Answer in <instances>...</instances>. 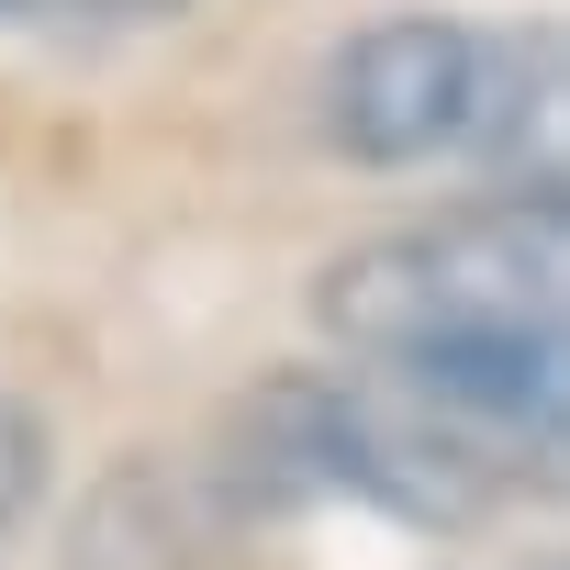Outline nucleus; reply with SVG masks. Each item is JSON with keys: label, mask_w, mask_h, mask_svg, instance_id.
<instances>
[{"label": "nucleus", "mask_w": 570, "mask_h": 570, "mask_svg": "<svg viewBox=\"0 0 570 570\" xmlns=\"http://www.w3.org/2000/svg\"><path fill=\"white\" fill-rule=\"evenodd\" d=\"M481 179H503V190L570 179V23L503 35V112H492Z\"/></svg>", "instance_id": "nucleus-3"}, {"label": "nucleus", "mask_w": 570, "mask_h": 570, "mask_svg": "<svg viewBox=\"0 0 570 570\" xmlns=\"http://www.w3.org/2000/svg\"><path fill=\"white\" fill-rule=\"evenodd\" d=\"M492 112H503V35L459 12H392L325 57V146L358 168H481Z\"/></svg>", "instance_id": "nucleus-1"}, {"label": "nucleus", "mask_w": 570, "mask_h": 570, "mask_svg": "<svg viewBox=\"0 0 570 570\" xmlns=\"http://www.w3.org/2000/svg\"><path fill=\"white\" fill-rule=\"evenodd\" d=\"M112 12H179V0H112Z\"/></svg>", "instance_id": "nucleus-5"}, {"label": "nucleus", "mask_w": 570, "mask_h": 570, "mask_svg": "<svg viewBox=\"0 0 570 570\" xmlns=\"http://www.w3.org/2000/svg\"><path fill=\"white\" fill-rule=\"evenodd\" d=\"M35 492H46V425L23 392H0V537L35 514Z\"/></svg>", "instance_id": "nucleus-4"}, {"label": "nucleus", "mask_w": 570, "mask_h": 570, "mask_svg": "<svg viewBox=\"0 0 570 570\" xmlns=\"http://www.w3.org/2000/svg\"><path fill=\"white\" fill-rule=\"evenodd\" d=\"M459 224V246L503 279V292L570 347V179H548V190H492V202H470V213H448Z\"/></svg>", "instance_id": "nucleus-2"}]
</instances>
